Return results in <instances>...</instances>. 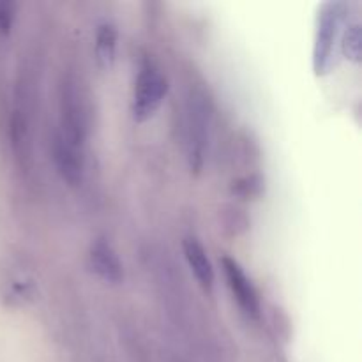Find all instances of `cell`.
<instances>
[{
  "label": "cell",
  "mask_w": 362,
  "mask_h": 362,
  "mask_svg": "<svg viewBox=\"0 0 362 362\" xmlns=\"http://www.w3.org/2000/svg\"><path fill=\"white\" fill-rule=\"evenodd\" d=\"M119 32L112 21H103L95 30V60L101 69H112L117 57Z\"/></svg>",
  "instance_id": "9c48e42d"
},
{
  "label": "cell",
  "mask_w": 362,
  "mask_h": 362,
  "mask_svg": "<svg viewBox=\"0 0 362 362\" xmlns=\"http://www.w3.org/2000/svg\"><path fill=\"white\" fill-rule=\"evenodd\" d=\"M16 20V4L0 0V34L7 35Z\"/></svg>",
  "instance_id": "7c38bea8"
},
{
  "label": "cell",
  "mask_w": 362,
  "mask_h": 362,
  "mask_svg": "<svg viewBox=\"0 0 362 362\" xmlns=\"http://www.w3.org/2000/svg\"><path fill=\"white\" fill-rule=\"evenodd\" d=\"M168 92V81L152 60L145 59L140 64L133 88V117L138 122L151 119L163 105Z\"/></svg>",
  "instance_id": "3957f363"
},
{
  "label": "cell",
  "mask_w": 362,
  "mask_h": 362,
  "mask_svg": "<svg viewBox=\"0 0 362 362\" xmlns=\"http://www.w3.org/2000/svg\"><path fill=\"white\" fill-rule=\"evenodd\" d=\"M52 154L57 172L64 182L69 186H78L85 175V148L76 147L57 133L53 138Z\"/></svg>",
  "instance_id": "8992f818"
},
{
  "label": "cell",
  "mask_w": 362,
  "mask_h": 362,
  "mask_svg": "<svg viewBox=\"0 0 362 362\" xmlns=\"http://www.w3.org/2000/svg\"><path fill=\"white\" fill-rule=\"evenodd\" d=\"M343 55L352 62H361V23L357 20L349 21L341 35Z\"/></svg>",
  "instance_id": "30bf717a"
},
{
  "label": "cell",
  "mask_w": 362,
  "mask_h": 362,
  "mask_svg": "<svg viewBox=\"0 0 362 362\" xmlns=\"http://www.w3.org/2000/svg\"><path fill=\"white\" fill-rule=\"evenodd\" d=\"M88 265H90L92 272L103 281L112 283V285L122 283L124 265L120 262L119 253L113 250V246L106 239H98L90 244Z\"/></svg>",
  "instance_id": "52a82bcc"
},
{
  "label": "cell",
  "mask_w": 362,
  "mask_h": 362,
  "mask_svg": "<svg viewBox=\"0 0 362 362\" xmlns=\"http://www.w3.org/2000/svg\"><path fill=\"white\" fill-rule=\"evenodd\" d=\"M346 9L349 6L339 0L324 2L318 9L313 42V71L317 76H324L331 71L336 45L341 35L343 21L346 18Z\"/></svg>",
  "instance_id": "6da1fadb"
},
{
  "label": "cell",
  "mask_w": 362,
  "mask_h": 362,
  "mask_svg": "<svg viewBox=\"0 0 362 362\" xmlns=\"http://www.w3.org/2000/svg\"><path fill=\"white\" fill-rule=\"evenodd\" d=\"M232 191L235 194H239V197H243V198L257 197V194L262 191L260 177H257V175L244 177V179H240V180H237V182H233Z\"/></svg>",
  "instance_id": "8fae6325"
},
{
  "label": "cell",
  "mask_w": 362,
  "mask_h": 362,
  "mask_svg": "<svg viewBox=\"0 0 362 362\" xmlns=\"http://www.w3.org/2000/svg\"><path fill=\"white\" fill-rule=\"evenodd\" d=\"M182 247L184 257H186L187 265H189L197 281L200 283L205 292H211L212 286H214V267L211 264V258L207 257L205 247L194 237H186Z\"/></svg>",
  "instance_id": "ba28073f"
},
{
  "label": "cell",
  "mask_w": 362,
  "mask_h": 362,
  "mask_svg": "<svg viewBox=\"0 0 362 362\" xmlns=\"http://www.w3.org/2000/svg\"><path fill=\"white\" fill-rule=\"evenodd\" d=\"M60 136L66 138L76 147L85 148L87 140V113L83 99L73 76L64 78L60 85Z\"/></svg>",
  "instance_id": "277c9868"
},
{
  "label": "cell",
  "mask_w": 362,
  "mask_h": 362,
  "mask_svg": "<svg viewBox=\"0 0 362 362\" xmlns=\"http://www.w3.org/2000/svg\"><path fill=\"white\" fill-rule=\"evenodd\" d=\"M223 272H225L226 283H228L230 290H232L233 297H235L237 304L240 310L253 320L260 318V297H258L257 288H255L253 281L247 278L244 269L240 267L239 262L232 257L221 258Z\"/></svg>",
  "instance_id": "5b68a950"
},
{
  "label": "cell",
  "mask_w": 362,
  "mask_h": 362,
  "mask_svg": "<svg viewBox=\"0 0 362 362\" xmlns=\"http://www.w3.org/2000/svg\"><path fill=\"white\" fill-rule=\"evenodd\" d=\"M211 105L202 90H194L187 101L186 151L191 172L200 173L205 165L211 140Z\"/></svg>",
  "instance_id": "7a4b0ae2"
}]
</instances>
